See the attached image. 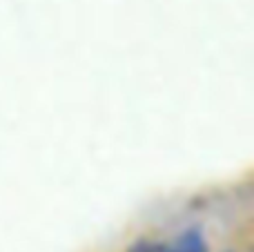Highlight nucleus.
<instances>
[{"mask_svg": "<svg viewBox=\"0 0 254 252\" xmlns=\"http://www.w3.org/2000/svg\"><path fill=\"white\" fill-rule=\"evenodd\" d=\"M167 252H207V246H205V239H203L198 232L190 230L185 235H181L174 244L170 246Z\"/></svg>", "mask_w": 254, "mask_h": 252, "instance_id": "obj_1", "label": "nucleus"}, {"mask_svg": "<svg viewBox=\"0 0 254 252\" xmlns=\"http://www.w3.org/2000/svg\"><path fill=\"white\" fill-rule=\"evenodd\" d=\"M131 252H154L152 246H147V244H143V246H136V248H131Z\"/></svg>", "mask_w": 254, "mask_h": 252, "instance_id": "obj_2", "label": "nucleus"}]
</instances>
